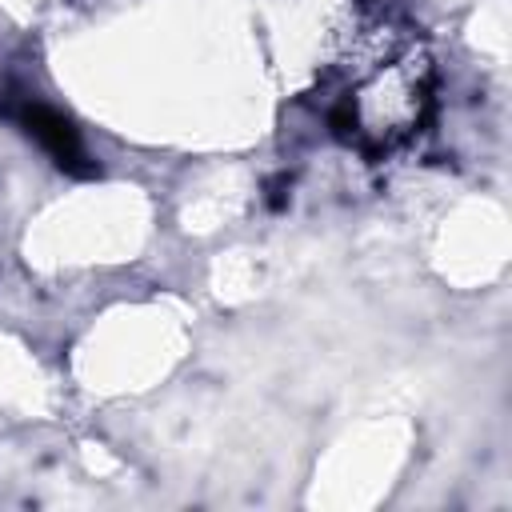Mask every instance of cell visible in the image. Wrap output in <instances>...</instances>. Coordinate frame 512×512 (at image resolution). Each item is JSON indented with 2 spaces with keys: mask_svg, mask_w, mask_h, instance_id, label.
<instances>
[{
  "mask_svg": "<svg viewBox=\"0 0 512 512\" xmlns=\"http://www.w3.org/2000/svg\"><path fill=\"white\" fill-rule=\"evenodd\" d=\"M20 124H24V132H28L68 176H92V172H96L92 160H88V148H84L80 132H76L72 120L60 116L56 108H48V104H24V108H20Z\"/></svg>",
  "mask_w": 512,
  "mask_h": 512,
  "instance_id": "cell-1",
  "label": "cell"
}]
</instances>
